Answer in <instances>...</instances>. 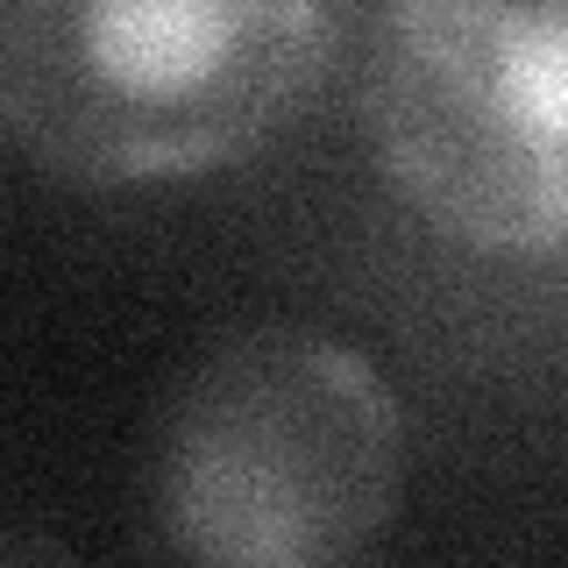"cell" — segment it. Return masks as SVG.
Here are the masks:
<instances>
[{
  "mask_svg": "<svg viewBox=\"0 0 568 568\" xmlns=\"http://www.w3.org/2000/svg\"><path fill=\"white\" fill-rule=\"evenodd\" d=\"M348 0H0V135L64 185H178L298 114Z\"/></svg>",
  "mask_w": 568,
  "mask_h": 568,
  "instance_id": "1",
  "label": "cell"
},
{
  "mask_svg": "<svg viewBox=\"0 0 568 568\" xmlns=\"http://www.w3.org/2000/svg\"><path fill=\"white\" fill-rule=\"evenodd\" d=\"M405 413L363 348L256 320L178 377L142 505L164 555L213 568H334L390 532Z\"/></svg>",
  "mask_w": 568,
  "mask_h": 568,
  "instance_id": "2",
  "label": "cell"
},
{
  "mask_svg": "<svg viewBox=\"0 0 568 568\" xmlns=\"http://www.w3.org/2000/svg\"><path fill=\"white\" fill-rule=\"evenodd\" d=\"M363 135L440 242L568 263V0H377Z\"/></svg>",
  "mask_w": 568,
  "mask_h": 568,
  "instance_id": "3",
  "label": "cell"
}]
</instances>
